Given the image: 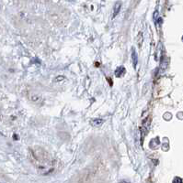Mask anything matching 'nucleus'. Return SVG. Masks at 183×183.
Wrapping results in <instances>:
<instances>
[{
    "label": "nucleus",
    "instance_id": "5",
    "mask_svg": "<svg viewBox=\"0 0 183 183\" xmlns=\"http://www.w3.org/2000/svg\"><path fill=\"white\" fill-rule=\"evenodd\" d=\"M142 41H143V33L140 32V33L138 34V40H137V44H138L139 47H141V45H142Z\"/></svg>",
    "mask_w": 183,
    "mask_h": 183
},
{
    "label": "nucleus",
    "instance_id": "4",
    "mask_svg": "<svg viewBox=\"0 0 183 183\" xmlns=\"http://www.w3.org/2000/svg\"><path fill=\"white\" fill-rule=\"evenodd\" d=\"M124 73H125L124 67L121 66V67H119V68L116 70V72H115V76H116V77H122Z\"/></svg>",
    "mask_w": 183,
    "mask_h": 183
},
{
    "label": "nucleus",
    "instance_id": "2",
    "mask_svg": "<svg viewBox=\"0 0 183 183\" xmlns=\"http://www.w3.org/2000/svg\"><path fill=\"white\" fill-rule=\"evenodd\" d=\"M132 57L133 67H134V68H136V65H137V62H138V56H137V53H136V51H135V50H134V49H132Z\"/></svg>",
    "mask_w": 183,
    "mask_h": 183
},
{
    "label": "nucleus",
    "instance_id": "3",
    "mask_svg": "<svg viewBox=\"0 0 183 183\" xmlns=\"http://www.w3.org/2000/svg\"><path fill=\"white\" fill-rule=\"evenodd\" d=\"M121 10V2H116L114 5V9H113V17H116Z\"/></svg>",
    "mask_w": 183,
    "mask_h": 183
},
{
    "label": "nucleus",
    "instance_id": "1",
    "mask_svg": "<svg viewBox=\"0 0 183 183\" xmlns=\"http://www.w3.org/2000/svg\"><path fill=\"white\" fill-rule=\"evenodd\" d=\"M104 123V120L101 118H95V119H91L90 120V124L93 127H100Z\"/></svg>",
    "mask_w": 183,
    "mask_h": 183
},
{
    "label": "nucleus",
    "instance_id": "6",
    "mask_svg": "<svg viewBox=\"0 0 183 183\" xmlns=\"http://www.w3.org/2000/svg\"><path fill=\"white\" fill-rule=\"evenodd\" d=\"M173 183H182V179L179 177H176L174 179H173Z\"/></svg>",
    "mask_w": 183,
    "mask_h": 183
}]
</instances>
